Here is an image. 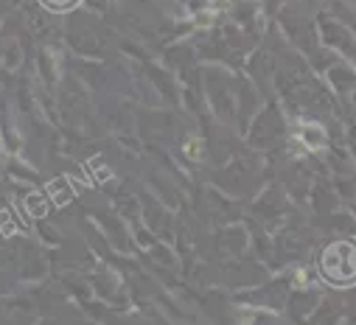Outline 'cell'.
I'll return each mask as SVG.
<instances>
[{"label": "cell", "instance_id": "cell-1", "mask_svg": "<svg viewBox=\"0 0 356 325\" xmlns=\"http://www.w3.org/2000/svg\"><path fill=\"white\" fill-rule=\"evenodd\" d=\"M320 275L331 286H353L356 283V244L334 241L320 256Z\"/></svg>", "mask_w": 356, "mask_h": 325}, {"label": "cell", "instance_id": "cell-2", "mask_svg": "<svg viewBox=\"0 0 356 325\" xmlns=\"http://www.w3.org/2000/svg\"><path fill=\"white\" fill-rule=\"evenodd\" d=\"M48 6H56V9H65V6H73L76 0H45Z\"/></svg>", "mask_w": 356, "mask_h": 325}]
</instances>
